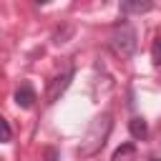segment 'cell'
I'll use <instances>...</instances> for the list:
<instances>
[{
	"label": "cell",
	"instance_id": "3957f363",
	"mask_svg": "<svg viewBox=\"0 0 161 161\" xmlns=\"http://www.w3.org/2000/svg\"><path fill=\"white\" fill-rule=\"evenodd\" d=\"M73 75H75V68H73V65H70V68H65L63 73L53 75V78L48 80V86H45V103H55V101L68 91V86H70Z\"/></svg>",
	"mask_w": 161,
	"mask_h": 161
},
{
	"label": "cell",
	"instance_id": "8992f818",
	"mask_svg": "<svg viewBox=\"0 0 161 161\" xmlns=\"http://www.w3.org/2000/svg\"><path fill=\"white\" fill-rule=\"evenodd\" d=\"M128 131H131V136H133L136 141H143V138L148 136V123H146V118L133 116V118L128 121Z\"/></svg>",
	"mask_w": 161,
	"mask_h": 161
},
{
	"label": "cell",
	"instance_id": "6da1fadb",
	"mask_svg": "<svg viewBox=\"0 0 161 161\" xmlns=\"http://www.w3.org/2000/svg\"><path fill=\"white\" fill-rule=\"evenodd\" d=\"M111 126H113L111 113H108V111L98 113V116L91 121V126H88V131H86V136H83L80 146L75 148V153H78L80 158H91V156H96V153L103 148V143L108 141Z\"/></svg>",
	"mask_w": 161,
	"mask_h": 161
},
{
	"label": "cell",
	"instance_id": "30bf717a",
	"mask_svg": "<svg viewBox=\"0 0 161 161\" xmlns=\"http://www.w3.org/2000/svg\"><path fill=\"white\" fill-rule=\"evenodd\" d=\"M43 161H58V151L53 146H45L43 148Z\"/></svg>",
	"mask_w": 161,
	"mask_h": 161
},
{
	"label": "cell",
	"instance_id": "ba28073f",
	"mask_svg": "<svg viewBox=\"0 0 161 161\" xmlns=\"http://www.w3.org/2000/svg\"><path fill=\"white\" fill-rule=\"evenodd\" d=\"M13 141V128L8 123V118L0 116V143H10Z\"/></svg>",
	"mask_w": 161,
	"mask_h": 161
},
{
	"label": "cell",
	"instance_id": "277c9868",
	"mask_svg": "<svg viewBox=\"0 0 161 161\" xmlns=\"http://www.w3.org/2000/svg\"><path fill=\"white\" fill-rule=\"evenodd\" d=\"M15 103L20 106V108H33V103L38 101V93H35V88H33V83L30 80H23L18 88H15Z\"/></svg>",
	"mask_w": 161,
	"mask_h": 161
},
{
	"label": "cell",
	"instance_id": "8fae6325",
	"mask_svg": "<svg viewBox=\"0 0 161 161\" xmlns=\"http://www.w3.org/2000/svg\"><path fill=\"white\" fill-rule=\"evenodd\" d=\"M148 161H161V158H158V156H153V158H148Z\"/></svg>",
	"mask_w": 161,
	"mask_h": 161
},
{
	"label": "cell",
	"instance_id": "52a82bcc",
	"mask_svg": "<svg viewBox=\"0 0 161 161\" xmlns=\"http://www.w3.org/2000/svg\"><path fill=\"white\" fill-rule=\"evenodd\" d=\"M133 153H136V146H133V143H121V146L111 153V161H123L126 156H133Z\"/></svg>",
	"mask_w": 161,
	"mask_h": 161
},
{
	"label": "cell",
	"instance_id": "5b68a950",
	"mask_svg": "<svg viewBox=\"0 0 161 161\" xmlns=\"http://www.w3.org/2000/svg\"><path fill=\"white\" fill-rule=\"evenodd\" d=\"M118 8H121L123 15H131V13L141 15V13H148V10L153 8V3H151V0H123Z\"/></svg>",
	"mask_w": 161,
	"mask_h": 161
},
{
	"label": "cell",
	"instance_id": "9c48e42d",
	"mask_svg": "<svg viewBox=\"0 0 161 161\" xmlns=\"http://www.w3.org/2000/svg\"><path fill=\"white\" fill-rule=\"evenodd\" d=\"M151 60H153V65H161V38H156L151 45Z\"/></svg>",
	"mask_w": 161,
	"mask_h": 161
},
{
	"label": "cell",
	"instance_id": "7a4b0ae2",
	"mask_svg": "<svg viewBox=\"0 0 161 161\" xmlns=\"http://www.w3.org/2000/svg\"><path fill=\"white\" fill-rule=\"evenodd\" d=\"M108 45H111V50H113L118 58H131V55L136 53V45H138V35H136L133 25L126 23V20H121V23L111 30Z\"/></svg>",
	"mask_w": 161,
	"mask_h": 161
}]
</instances>
